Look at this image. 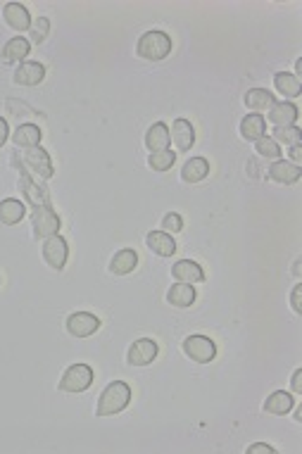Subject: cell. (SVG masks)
I'll use <instances>...</instances> for the list:
<instances>
[{
	"mask_svg": "<svg viewBox=\"0 0 302 454\" xmlns=\"http://www.w3.org/2000/svg\"><path fill=\"white\" fill-rule=\"evenodd\" d=\"M131 402V388L124 380H115L100 392L96 414L98 416H115V414L124 412Z\"/></svg>",
	"mask_w": 302,
	"mask_h": 454,
	"instance_id": "obj_1",
	"label": "cell"
},
{
	"mask_svg": "<svg viewBox=\"0 0 302 454\" xmlns=\"http://www.w3.org/2000/svg\"><path fill=\"white\" fill-rule=\"evenodd\" d=\"M172 52V38L164 31H145L138 38L136 45V55L147 62H160Z\"/></svg>",
	"mask_w": 302,
	"mask_h": 454,
	"instance_id": "obj_2",
	"label": "cell"
},
{
	"mask_svg": "<svg viewBox=\"0 0 302 454\" xmlns=\"http://www.w3.org/2000/svg\"><path fill=\"white\" fill-rule=\"evenodd\" d=\"M93 385V369L89 364H72L60 378L62 392H84Z\"/></svg>",
	"mask_w": 302,
	"mask_h": 454,
	"instance_id": "obj_3",
	"label": "cell"
},
{
	"mask_svg": "<svg viewBox=\"0 0 302 454\" xmlns=\"http://www.w3.org/2000/svg\"><path fill=\"white\" fill-rule=\"evenodd\" d=\"M181 347H184V355L198 364H210L217 357V345L207 336H188Z\"/></svg>",
	"mask_w": 302,
	"mask_h": 454,
	"instance_id": "obj_4",
	"label": "cell"
},
{
	"mask_svg": "<svg viewBox=\"0 0 302 454\" xmlns=\"http://www.w3.org/2000/svg\"><path fill=\"white\" fill-rule=\"evenodd\" d=\"M19 166V164H15ZM19 191L33 207H50V193L43 183H38L36 176H31L24 166H19Z\"/></svg>",
	"mask_w": 302,
	"mask_h": 454,
	"instance_id": "obj_5",
	"label": "cell"
},
{
	"mask_svg": "<svg viewBox=\"0 0 302 454\" xmlns=\"http://www.w3.org/2000/svg\"><path fill=\"white\" fill-rule=\"evenodd\" d=\"M31 229L33 238H50L57 236L60 231V217L52 207H33L31 212Z\"/></svg>",
	"mask_w": 302,
	"mask_h": 454,
	"instance_id": "obj_6",
	"label": "cell"
},
{
	"mask_svg": "<svg viewBox=\"0 0 302 454\" xmlns=\"http://www.w3.org/2000/svg\"><path fill=\"white\" fill-rule=\"evenodd\" d=\"M22 164H24V169L29 171L31 176H36V178H50L52 174H55L52 159H50L48 152L41 148V145L26 150L24 157H22Z\"/></svg>",
	"mask_w": 302,
	"mask_h": 454,
	"instance_id": "obj_7",
	"label": "cell"
},
{
	"mask_svg": "<svg viewBox=\"0 0 302 454\" xmlns=\"http://www.w3.org/2000/svg\"><path fill=\"white\" fill-rule=\"evenodd\" d=\"M67 257H69V245H67V240L60 236V233H57V236L45 238L43 259H45V264H48L50 269L62 271L65 264H67Z\"/></svg>",
	"mask_w": 302,
	"mask_h": 454,
	"instance_id": "obj_8",
	"label": "cell"
},
{
	"mask_svg": "<svg viewBox=\"0 0 302 454\" xmlns=\"http://www.w3.org/2000/svg\"><path fill=\"white\" fill-rule=\"evenodd\" d=\"M100 329V319L91 312H74L67 317V331L74 338H89Z\"/></svg>",
	"mask_w": 302,
	"mask_h": 454,
	"instance_id": "obj_9",
	"label": "cell"
},
{
	"mask_svg": "<svg viewBox=\"0 0 302 454\" xmlns=\"http://www.w3.org/2000/svg\"><path fill=\"white\" fill-rule=\"evenodd\" d=\"M155 357H157V343L152 338L136 340V343L129 347V352H126V362L131 366H147L155 362Z\"/></svg>",
	"mask_w": 302,
	"mask_h": 454,
	"instance_id": "obj_10",
	"label": "cell"
},
{
	"mask_svg": "<svg viewBox=\"0 0 302 454\" xmlns=\"http://www.w3.org/2000/svg\"><path fill=\"white\" fill-rule=\"evenodd\" d=\"M45 79V67L41 62H31V59H24L22 64L15 69V76L12 81L17 86H38Z\"/></svg>",
	"mask_w": 302,
	"mask_h": 454,
	"instance_id": "obj_11",
	"label": "cell"
},
{
	"mask_svg": "<svg viewBox=\"0 0 302 454\" xmlns=\"http://www.w3.org/2000/svg\"><path fill=\"white\" fill-rule=\"evenodd\" d=\"M169 138L174 141V145H177L179 152H188L193 148V143H196V129H193V124L188 122V119H177V122L172 124Z\"/></svg>",
	"mask_w": 302,
	"mask_h": 454,
	"instance_id": "obj_12",
	"label": "cell"
},
{
	"mask_svg": "<svg viewBox=\"0 0 302 454\" xmlns=\"http://www.w3.org/2000/svg\"><path fill=\"white\" fill-rule=\"evenodd\" d=\"M172 276L177 278V283H203L205 281V271L203 266L193 259H181L172 266Z\"/></svg>",
	"mask_w": 302,
	"mask_h": 454,
	"instance_id": "obj_13",
	"label": "cell"
},
{
	"mask_svg": "<svg viewBox=\"0 0 302 454\" xmlns=\"http://www.w3.org/2000/svg\"><path fill=\"white\" fill-rule=\"evenodd\" d=\"M3 19H5V24L10 26V29H15V31H29V26H31V15H29V10L24 8V5H19V3H8L3 8Z\"/></svg>",
	"mask_w": 302,
	"mask_h": 454,
	"instance_id": "obj_14",
	"label": "cell"
},
{
	"mask_svg": "<svg viewBox=\"0 0 302 454\" xmlns=\"http://www.w3.org/2000/svg\"><path fill=\"white\" fill-rule=\"evenodd\" d=\"M145 245L150 248V252H155L157 257H172L177 252V243H174L172 233L164 231H150L145 236Z\"/></svg>",
	"mask_w": 302,
	"mask_h": 454,
	"instance_id": "obj_15",
	"label": "cell"
},
{
	"mask_svg": "<svg viewBox=\"0 0 302 454\" xmlns=\"http://www.w3.org/2000/svg\"><path fill=\"white\" fill-rule=\"evenodd\" d=\"M302 176L300 166H295L291 162H286V159H276L272 166H269V178L276 183H284V186H293L298 183Z\"/></svg>",
	"mask_w": 302,
	"mask_h": 454,
	"instance_id": "obj_16",
	"label": "cell"
},
{
	"mask_svg": "<svg viewBox=\"0 0 302 454\" xmlns=\"http://www.w3.org/2000/svg\"><path fill=\"white\" fill-rule=\"evenodd\" d=\"M298 117H300V110L295 108L293 103H288V100L274 103L272 110H269V122L274 126H295Z\"/></svg>",
	"mask_w": 302,
	"mask_h": 454,
	"instance_id": "obj_17",
	"label": "cell"
},
{
	"mask_svg": "<svg viewBox=\"0 0 302 454\" xmlns=\"http://www.w3.org/2000/svg\"><path fill=\"white\" fill-rule=\"evenodd\" d=\"M29 50H31V43L29 38H10L8 43H5L3 52H0V57H3L5 64H22L24 57H29Z\"/></svg>",
	"mask_w": 302,
	"mask_h": 454,
	"instance_id": "obj_18",
	"label": "cell"
},
{
	"mask_svg": "<svg viewBox=\"0 0 302 454\" xmlns=\"http://www.w3.org/2000/svg\"><path fill=\"white\" fill-rule=\"evenodd\" d=\"M169 129H167L164 122H157L152 124L150 129L145 133V148L150 152H162V150H169Z\"/></svg>",
	"mask_w": 302,
	"mask_h": 454,
	"instance_id": "obj_19",
	"label": "cell"
},
{
	"mask_svg": "<svg viewBox=\"0 0 302 454\" xmlns=\"http://www.w3.org/2000/svg\"><path fill=\"white\" fill-rule=\"evenodd\" d=\"M207 174H210V162L205 157H191L181 169V178L186 183H200L207 178Z\"/></svg>",
	"mask_w": 302,
	"mask_h": 454,
	"instance_id": "obj_20",
	"label": "cell"
},
{
	"mask_svg": "<svg viewBox=\"0 0 302 454\" xmlns=\"http://www.w3.org/2000/svg\"><path fill=\"white\" fill-rule=\"evenodd\" d=\"M243 103H245V108L252 112H269L272 105L276 103V98H274L267 89H250L243 96Z\"/></svg>",
	"mask_w": 302,
	"mask_h": 454,
	"instance_id": "obj_21",
	"label": "cell"
},
{
	"mask_svg": "<svg viewBox=\"0 0 302 454\" xmlns=\"http://www.w3.org/2000/svg\"><path fill=\"white\" fill-rule=\"evenodd\" d=\"M136 266H138V255H136V250L124 248V250H119L115 257H112L110 271L115 273V276H126V273H131L133 269H136Z\"/></svg>",
	"mask_w": 302,
	"mask_h": 454,
	"instance_id": "obj_22",
	"label": "cell"
},
{
	"mask_svg": "<svg viewBox=\"0 0 302 454\" xmlns=\"http://www.w3.org/2000/svg\"><path fill=\"white\" fill-rule=\"evenodd\" d=\"M167 302L179 307V310H186L196 302V288L191 283H174L167 293Z\"/></svg>",
	"mask_w": 302,
	"mask_h": 454,
	"instance_id": "obj_23",
	"label": "cell"
},
{
	"mask_svg": "<svg viewBox=\"0 0 302 454\" xmlns=\"http://www.w3.org/2000/svg\"><path fill=\"white\" fill-rule=\"evenodd\" d=\"M293 407H295V399H293L291 392H286V390L272 392V395L264 399V412L276 414V416H284V414L291 412Z\"/></svg>",
	"mask_w": 302,
	"mask_h": 454,
	"instance_id": "obj_24",
	"label": "cell"
},
{
	"mask_svg": "<svg viewBox=\"0 0 302 454\" xmlns=\"http://www.w3.org/2000/svg\"><path fill=\"white\" fill-rule=\"evenodd\" d=\"M41 129H38L36 124H22L17 126V131L12 133V141H15L17 148H36L38 143H41Z\"/></svg>",
	"mask_w": 302,
	"mask_h": 454,
	"instance_id": "obj_25",
	"label": "cell"
},
{
	"mask_svg": "<svg viewBox=\"0 0 302 454\" xmlns=\"http://www.w3.org/2000/svg\"><path fill=\"white\" fill-rule=\"evenodd\" d=\"M267 133V122L262 115H245L243 122H240V138H245V141H257Z\"/></svg>",
	"mask_w": 302,
	"mask_h": 454,
	"instance_id": "obj_26",
	"label": "cell"
},
{
	"mask_svg": "<svg viewBox=\"0 0 302 454\" xmlns=\"http://www.w3.org/2000/svg\"><path fill=\"white\" fill-rule=\"evenodd\" d=\"M26 210H24V203H19L15 198H8L0 203V224L5 226H15L24 219Z\"/></svg>",
	"mask_w": 302,
	"mask_h": 454,
	"instance_id": "obj_27",
	"label": "cell"
},
{
	"mask_svg": "<svg viewBox=\"0 0 302 454\" xmlns=\"http://www.w3.org/2000/svg\"><path fill=\"white\" fill-rule=\"evenodd\" d=\"M274 86H276V91L286 98H298L302 93L300 79L291 74V72H279V74L274 76Z\"/></svg>",
	"mask_w": 302,
	"mask_h": 454,
	"instance_id": "obj_28",
	"label": "cell"
},
{
	"mask_svg": "<svg viewBox=\"0 0 302 454\" xmlns=\"http://www.w3.org/2000/svg\"><path fill=\"white\" fill-rule=\"evenodd\" d=\"M174 162H177V152H172V150L150 152V155H147V166H150L152 171H167V169H172Z\"/></svg>",
	"mask_w": 302,
	"mask_h": 454,
	"instance_id": "obj_29",
	"label": "cell"
},
{
	"mask_svg": "<svg viewBox=\"0 0 302 454\" xmlns=\"http://www.w3.org/2000/svg\"><path fill=\"white\" fill-rule=\"evenodd\" d=\"M274 141L284 143V145H300L302 141V131L298 126H274Z\"/></svg>",
	"mask_w": 302,
	"mask_h": 454,
	"instance_id": "obj_30",
	"label": "cell"
},
{
	"mask_svg": "<svg viewBox=\"0 0 302 454\" xmlns=\"http://www.w3.org/2000/svg\"><path fill=\"white\" fill-rule=\"evenodd\" d=\"M255 152H257L259 157H267V159H279L281 157V145L269 136H262L255 141Z\"/></svg>",
	"mask_w": 302,
	"mask_h": 454,
	"instance_id": "obj_31",
	"label": "cell"
},
{
	"mask_svg": "<svg viewBox=\"0 0 302 454\" xmlns=\"http://www.w3.org/2000/svg\"><path fill=\"white\" fill-rule=\"evenodd\" d=\"M50 33V19L48 17H38V19H31V26H29V43H43Z\"/></svg>",
	"mask_w": 302,
	"mask_h": 454,
	"instance_id": "obj_32",
	"label": "cell"
},
{
	"mask_svg": "<svg viewBox=\"0 0 302 454\" xmlns=\"http://www.w3.org/2000/svg\"><path fill=\"white\" fill-rule=\"evenodd\" d=\"M162 231L164 233H179V231H184V219H181V215H177V212H169V215H164V219H162Z\"/></svg>",
	"mask_w": 302,
	"mask_h": 454,
	"instance_id": "obj_33",
	"label": "cell"
},
{
	"mask_svg": "<svg viewBox=\"0 0 302 454\" xmlns=\"http://www.w3.org/2000/svg\"><path fill=\"white\" fill-rule=\"evenodd\" d=\"M300 293H302V285H293V293H291V307L295 314H302V305H300Z\"/></svg>",
	"mask_w": 302,
	"mask_h": 454,
	"instance_id": "obj_34",
	"label": "cell"
},
{
	"mask_svg": "<svg viewBox=\"0 0 302 454\" xmlns=\"http://www.w3.org/2000/svg\"><path fill=\"white\" fill-rule=\"evenodd\" d=\"M247 454H276L272 445H264V443H257V445H250L247 447Z\"/></svg>",
	"mask_w": 302,
	"mask_h": 454,
	"instance_id": "obj_35",
	"label": "cell"
},
{
	"mask_svg": "<svg viewBox=\"0 0 302 454\" xmlns=\"http://www.w3.org/2000/svg\"><path fill=\"white\" fill-rule=\"evenodd\" d=\"M288 157H291V164L300 166V162H302V145H291V150H288Z\"/></svg>",
	"mask_w": 302,
	"mask_h": 454,
	"instance_id": "obj_36",
	"label": "cell"
},
{
	"mask_svg": "<svg viewBox=\"0 0 302 454\" xmlns=\"http://www.w3.org/2000/svg\"><path fill=\"white\" fill-rule=\"evenodd\" d=\"M291 388L295 395H302V369H298L293 373V378H291Z\"/></svg>",
	"mask_w": 302,
	"mask_h": 454,
	"instance_id": "obj_37",
	"label": "cell"
},
{
	"mask_svg": "<svg viewBox=\"0 0 302 454\" xmlns=\"http://www.w3.org/2000/svg\"><path fill=\"white\" fill-rule=\"evenodd\" d=\"M8 136H10L8 122H5V119L0 117V148H3V145H5V141H8Z\"/></svg>",
	"mask_w": 302,
	"mask_h": 454,
	"instance_id": "obj_38",
	"label": "cell"
},
{
	"mask_svg": "<svg viewBox=\"0 0 302 454\" xmlns=\"http://www.w3.org/2000/svg\"><path fill=\"white\" fill-rule=\"evenodd\" d=\"M300 266H302V259H295V264H293V273L300 278Z\"/></svg>",
	"mask_w": 302,
	"mask_h": 454,
	"instance_id": "obj_39",
	"label": "cell"
},
{
	"mask_svg": "<svg viewBox=\"0 0 302 454\" xmlns=\"http://www.w3.org/2000/svg\"><path fill=\"white\" fill-rule=\"evenodd\" d=\"M293 419H295L298 424H302V407H298V409H295V416H293Z\"/></svg>",
	"mask_w": 302,
	"mask_h": 454,
	"instance_id": "obj_40",
	"label": "cell"
},
{
	"mask_svg": "<svg viewBox=\"0 0 302 454\" xmlns=\"http://www.w3.org/2000/svg\"><path fill=\"white\" fill-rule=\"evenodd\" d=\"M300 74H302V59H298V64H295V76L300 79Z\"/></svg>",
	"mask_w": 302,
	"mask_h": 454,
	"instance_id": "obj_41",
	"label": "cell"
}]
</instances>
